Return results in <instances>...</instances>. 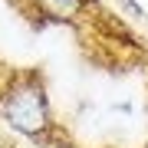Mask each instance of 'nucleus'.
<instances>
[{"label":"nucleus","mask_w":148,"mask_h":148,"mask_svg":"<svg viewBox=\"0 0 148 148\" xmlns=\"http://www.w3.org/2000/svg\"><path fill=\"white\" fill-rule=\"evenodd\" d=\"M0 119L16 135L36 142L40 148L49 145V138L56 135V122H53V109H49L43 76L36 69L7 73L3 86H0Z\"/></svg>","instance_id":"nucleus-1"},{"label":"nucleus","mask_w":148,"mask_h":148,"mask_svg":"<svg viewBox=\"0 0 148 148\" xmlns=\"http://www.w3.org/2000/svg\"><path fill=\"white\" fill-rule=\"evenodd\" d=\"M86 7L89 0H40V10L53 20H76Z\"/></svg>","instance_id":"nucleus-2"}]
</instances>
